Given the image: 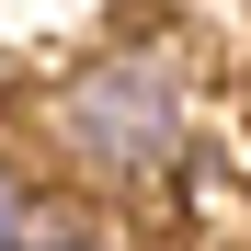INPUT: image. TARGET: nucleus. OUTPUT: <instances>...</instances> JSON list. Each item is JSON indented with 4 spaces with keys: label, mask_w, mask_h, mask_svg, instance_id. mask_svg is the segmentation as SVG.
I'll return each mask as SVG.
<instances>
[{
    "label": "nucleus",
    "mask_w": 251,
    "mask_h": 251,
    "mask_svg": "<svg viewBox=\"0 0 251 251\" xmlns=\"http://www.w3.org/2000/svg\"><path fill=\"white\" fill-rule=\"evenodd\" d=\"M46 137L69 172H92L103 194H137V183H172L183 149H194V92L172 57L149 46H114V57H80L46 103Z\"/></svg>",
    "instance_id": "1"
},
{
    "label": "nucleus",
    "mask_w": 251,
    "mask_h": 251,
    "mask_svg": "<svg viewBox=\"0 0 251 251\" xmlns=\"http://www.w3.org/2000/svg\"><path fill=\"white\" fill-rule=\"evenodd\" d=\"M34 240H46V205H34V183L0 160V251H34Z\"/></svg>",
    "instance_id": "2"
},
{
    "label": "nucleus",
    "mask_w": 251,
    "mask_h": 251,
    "mask_svg": "<svg viewBox=\"0 0 251 251\" xmlns=\"http://www.w3.org/2000/svg\"><path fill=\"white\" fill-rule=\"evenodd\" d=\"M34 251H69V240H34Z\"/></svg>",
    "instance_id": "3"
}]
</instances>
